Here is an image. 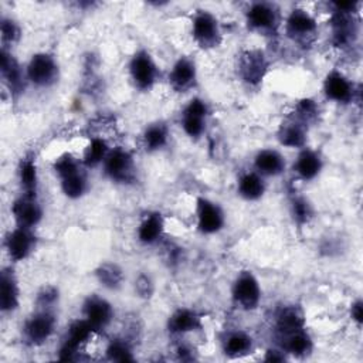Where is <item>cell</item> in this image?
<instances>
[{"instance_id":"1","label":"cell","mask_w":363,"mask_h":363,"mask_svg":"<svg viewBox=\"0 0 363 363\" xmlns=\"http://www.w3.org/2000/svg\"><path fill=\"white\" fill-rule=\"evenodd\" d=\"M54 170L61 179V189L69 199H79L86 191L88 183L78 162L71 155L60 156L54 163Z\"/></svg>"},{"instance_id":"2","label":"cell","mask_w":363,"mask_h":363,"mask_svg":"<svg viewBox=\"0 0 363 363\" xmlns=\"http://www.w3.org/2000/svg\"><path fill=\"white\" fill-rule=\"evenodd\" d=\"M27 79L37 86H50L58 78V65L52 55L47 52L34 54L27 65Z\"/></svg>"},{"instance_id":"3","label":"cell","mask_w":363,"mask_h":363,"mask_svg":"<svg viewBox=\"0 0 363 363\" xmlns=\"http://www.w3.org/2000/svg\"><path fill=\"white\" fill-rule=\"evenodd\" d=\"M193 37L201 48L217 47L221 41L220 27L217 18L206 11L200 10L193 18Z\"/></svg>"},{"instance_id":"4","label":"cell","mask_w":363,"mask_h":363,"mask_svg":"<svg viewBox=\"0 0 363 363\" xmlns=\"http://www.w3.org/2000/svg\"><path fill=\"white\" fill-rule=\"evenodd\" d=\"M129 71H130V77L135 86L142 91L150 89L156 82V77H157L156 64L150 57V54L145 50L138 51L132 57L129 64Z\"/></svg>"},{"instance_id":"5","label":"cell","mask_w":363,"mask_h":363,"mask_svg":"<svg viewBox=\"0 0 363 363\" xmlns=\"http://www.w3.org/2000/svg\"><path fill=\"white\" fill-rule=\"evenodd\" d=\"M233 298L242 309H255L261 299V288L251 271H242L233 285Z\"/></svg>"},{"instance_id":"6","label":"cell","mask_w":363,"mask_h":363,"mask_svg":"<svg viewBox=\"0 0 363 363\" xmlns=\"http://www.w3.org/2000/svg\"><path fill=\"white\" fill-rule=\"evenodd\" d=\"M105 173L115 182L128 183L135 176V164L129 152L123 149L109 150L104 160Z\"/></svg>"},{"instance_id":"7","label":"cell","mask_w":363,"mask_h":363,"mask_svg":"<svg viewBox=\"0 0 363 363\" xmlns=\"http://www.w3.org/2000/svg\"><path fill=\"white\" fill-rule=\"evenodd\" d=\"M245 17L250 28L261 33L275 31L279 24V13L275 6L269 3H252Z\"/></svg>"},{"instance_id":"8","label":"cell","mask_w":363,"mask_h":363,"mask_svg":"<svg viewBox=\"0 0 363 363\" xmlns=\"http://www.w3.org/2000/svg\"><path fill=\"white\" fill-rule=\"evenodd\" d=\"M55 318L48 311H40L33 315L24 325V336L31 345H40L45 342L54 332Z\"/></svg>"},{"instance_id":"9","label":"cell","mask_w":363,"mask_h":363,"mask_svg":"<svg viewBox=\"0 0 363 363\" xmlns=\"http://www.w3.org/2000/svg\"><path fill=\"white\" fill-rule=\"evenodd\" d=\"M94 330L95 329L91 326V323L86 319L74 320L69 325L67 339L60 349V360H71L77 353L78 347L91 337Z\"/></svg>"},{"instance_id":"10","label":"cell","mask_w":363,"mask_h":363,"mask_svg":"<svg viewBox=\"0 0 363 363\" xmlns=\"http://www.w3.org/2000/svg\"><path fill=\"white\" fill-rule=\"evenodd\" d=\"M35 247V237L31 233V228L17 225L13 231L9 233L6 238V250L11 259L20 261L30 255Z\"/></svg>"},{"instance_id":"11","label":"cell","mask_w":363,"mask_h":363,"mask_svg":"<svg viewBox=\"0 0 363 363\" xmlns=\"http://www.w3.org/2000/svg\"><path fill=\"white\" fill-rule=\"evenodd\" d=\"M11 211L17 224L28 228L37 225L43 216V210L35 199V194H28V193H23V196H20L13 203Z\"/></svg>"},{"instance_id":"12","label":"cell","mask_w":363,"mask_h":363,"mask_svg":"<svg viewBox=\"0 0 363 363\" xmlns=\"http://www.w3.org/2000/svg\"><path fill=\"white\" fill-rule=\"evenodd\" d=\"M207 113H208V108L203 99L200 98L191 99L189 105L184 108L182 115V126L184 132L191 138L200 136L206 128Z\"/></svg>"},{"instance_id":"13","label":"cell","mask_w":363,"mask_h":363,"mask_svg":"<svg viewBox=\"0 0 363 363\" xmlns=\"http://www.w3.org/2000/svg\"><path fill=\"white\" fill-rule=\"evenodd\" d=\"M268 69V61L262 51L250 50L245 51L240 61V72L245 82L251 85H257L265 77Z\"/></svg>"},{"instance_id":"14","label":"cell","mask_w":363,"mask_h":363,"mask_svg":"<svg viewBox=\"0 0 363 363\" xmlns=\"http://www.w3.org/2000/svg\"><path fill=\"white\" fill-rule=\"evenodd\" d=\"M224 224V214L221 208L207 200L199 199L197 201V227L203 234H213L221 230Z\"/></svg>"},{"instance_id":"15","label":"cell","mask_w":363,"mask_h":363,"mask_svg":"<svg viewBox=\"0 0 363 363\" xmlns=\"http://www.w3.org/2000/svg\"><path fill=\"white\" fill-rule=\"evenodd\" d=\"M354 11H337L332 17V33L333 41L337 47H345L353 43L357 35V26L353 18Z\"/></svg>"},{"instance_id":"16","label":"cell","mask_w":363,"mask_h":363,"mask_svg":"<svg viewBox=\"0 0 363 363\" xmlns=\"http://www.w3.org/2000/svg\"><path fill=\"white\" fill-rule=\"evenodd\" d=\"M84 315L91 326L98 330L104 329L111 322L113 318V309L108 301L92 295L84 303Z\"/></svg>"},{"instance_id":"17","label":"cell","mask_w":363,"mask_h":363,"mask_svg":"<svg viewBox=\"0 0 363 363\" xmlns=\"http://www.w3.org/2000/svg\"><path fill=\"white\" fill-rule=\"evenodd\" d=\"M196 78H197V72H196L194 62L187 57H180L174 62L170 71L169 82L172 88L176 89L177 92H186L194 85Z\"/></svg>"},{"instance_id":"18","label":"cell","mask_w":363,"mask_h":363,"mask_svg":"<svg viewBox=\"0 0 363 363\" xmlns=\"http://www.w3.org/2000/svg\"><path fill=\"white\" fill-rule=\"evenodd\" d=\"M286 31L294 40H305L316 31L315 18L302 9H295L286 18Z\"/></svg>"},{"instance_id":"19","label":"cell","mask_w":363,"mask_h":363,"mask_svg":"<svg viewBox=\"0 0 363 363\" xmlns=\"http://www.w3.org/2000/svg\"><path fill=\"white\" fill-rule=\"evenodd\" d=\"M323 89L326 96L332 101L347 104L353 99V85L343 74L337 71H332L330 74H328L323 84Z\"/></svg>"},{"instance_id":"20","label":"cell","mask_w":363,"mask_h":363,"mask_svg":"<svg viewBox=\"0 0 363 363\" xmlns=\"http://www.w3.org/2000/svg\"><path fill=\"white\" fill-rule=\"evenodd\" d=\"M0 60H1L0 71H1V77H3L4 82L7 84V86L10 88V91L13 94L21 92L24 88V75L21 72L18 62L11 55V52H9L4 47L1 50Z\"/></svg>"},{"instance_id":"21","label":"cell","mask_w":363,"mask_h":363,"mask_svg":"<svg viewBox=\"0 0 363 363\" xmlns=\"http://www.w3.org/2000/svg\"><path fill=\"white\" fill-rule=\"evenodd\" d=\"M18 305L17 279L11 269L4 268L0 275V308L3 312H11Z\"/></svg>"},{"instance_id":"22","label":"cell","mask_w":363,"mask_h":363,"mask_svg":"<svg viewBox=\"0 0 363 363\" xmlns=\"http://www.w3.org/2000/svg\"><path fill=\"white\" fill-rule=\"evenodd\" d=\"M258 174L262 176H278L285 169V160L282 155L274 149L259 150L254 160Z\"/></svg>"},{"instance_id":"23","label":"cell","mask_w":363,"mask_h":363,"mask_svg":"<svg viewBox=\"0 0 363 363\" xmlns=\"http://www.w3.org/2000/svg\"><path fill=\"white\" fill-rule=\"evenodd\" d=\"M305 329V318L298 306H286L277 316V332L279 337Z\"/></svg>"},{"instance_id":"24","label":"cell","mask_w":363,"mask_h":363,"mask_svg":"<svg viewBox=\"0 0 363 363\" xmlns=\"http://www.w3.org/2000/svg\"><path fill=\"white\" fill-rule=\"evenodd\" d=\"M320 169H322V159L316 152L309 149H303L298 155L296 162L294 164V170L303 180L315 179L319 174Z\"/></svg>"},{"instance_id":"25","label":"cell","mask_w":363,"mask_h":363,"mask_svg":"<svg viewBox=\"0 0 363 363\" xmlns=\"http://www.w3.org/2000/svg\"><path fill=\"white\" fill-rule=\"evenodd\" d=\"M201 328V318L191 309H177L169 318V330L173 333H186Z\"/></svg>"},{"instance_id":"26","label":"cell","mask_w":363,"mask_h":363,"mask_svg":"<svg viewBox=\"0 0 363 363\" xmlns=\"http://www.w3.org/2000/svg\"><path fill=\"white\" fill-rule=\"evenodd\" d=\"M281 340H282V347L286 350V353H291L294 356H305L312 349V340L309 335L305 332V329L282 336Z\"/></svg>"},{"instance_id":"27","label":"cell","mask_w":363,"mask_h":363,"mask_svg":"<svg viewBox=\"0 0 363 363\" xmlns=\"http://www.w3.org/2000/svg\"><path fill=\"white\" fill-rule=\"evenodd\" d=\"M162 233H163V218L159 213H152L139 225L138 237H139V241L143 244H153L160 238Z\"/></svg>"},{"instance_id":"28","label":"cell","mask_w":363,"mask_h":363,"mask_svg":"<svg viewBox=\"0 0 363 363\" xmlns=\"http://www.w3.org/2000/svg\"><path fill=\"white\" fill-rule=\"evenodd\" d=\"M265 191V183L258 173H245L238 182V193L245 200H258Z\"/></svg>"},{"instance_id":"29","label":"cell","mask_w":363,"mask_h":363,"mask_svg":"<svg viewBox=\"0 0 363 363\" xmlns=\"http://www.w3.org/2000/svg\"><path fill=\"white\" fill-rule=\"evenodd\" d=\"M279 142L288 147H302L306 143V130L301 122H289L282 125L278 133Z\"/></svg>"},{"instance_id":"30","label":"cell","mask_w":363,"mask_h":363,"mask_svg":"<svg viewBox=\"0 0 363 363\" xmlns=\"http://www.w3.org/2000/svg\"><path fill=\"white\" fill-rule=\"evenodd\" d=\"M252 347V339L241 330L233 332L224 340V352L230 357H238L247 354Z\"/></svg>"},{"instance_id":"31","label":"cell","mask_w":363,"mask_h":363,"mask_svg":"<svg viewBox=\"0 0 363 363\" xmlns=\"http://www.w3.org/2000/svg\"><path fill=\"white\" fill-rule=\"evenodd\" d=\"M18 177L24 193L35 194L37 190V167L33 157H24L20 163Z\"/></svg>"},{"instance_id":"32","label":"cell","mask_w":363,"mask_h":363,"mask_svg":"<svg viewBox=\"0 0 363 363\" xmlns=\"http://www.w3.org/2000/svg\"><path fill=\"white\" fill-rule=\"evenodd\" d=\"M95 274H96V278L99 279V282L105 288H109V289L119 288L123 281L122 269L116 264H112V262L101 264Z\"/></svg>"},{"instance_id":"33","label":"cell","mask_w":363,"mask_h":363,"mask_svg":"<svg viewBox=\"0 0 363 363\" xmlns=\"http://www.w3.org/2000/svg\"><path fill=\"white\" fill-rule=\"evenodd\" d=\"M167 128L163 123H153L143 133V143L147 150H159L167 142Z\"/></svg>"},{"instance_id":"34","label":"cell","mask_w":363,"mask_h":363,"mask_svg":"<svg viewBox=\"0 0 363 363\" xmlns=\"http://www.w3.org/2000/svg\"><path fill=\"white\" fill-rule=\"evenodd\" d=\"M108 153H109V149L106 142L101 138H95L91 140V143L88 145L84 153V163L88 167H94L101 162H104Z\"/></svg>"},{"instance_id":"35","label":"cell","mask_w":363,"mask_h":363,"mask_svg":"<svg viewBox=\"0 0 363 363\" xmlns=\"http://www.w3.org/2000/svg\"><path fill=\"white\" fill-rule=\"evenodd\" d=\"M106 356L115 362H132L133 354L129 345L125 340L115 339L106 347Z\"/></svg>"},{"instance_id":"36","label":"cell","mask_w":363,"mask_h":363,"mask_svg":"<svg viewBox=\"0 0 363 363\" xmlns=\"http://www.w3.org/2000/svg\"><path fill=\"white\" fill-rule=\"evenodd\" d=\"M292 213L295 220L299 224H303L312 217V207L303 197H298L292 203Z\"/></svg>"},{"instance_id":"37","label":"cell","mask_w":363,"mask_h":363,"mask_svg":"<svg viewBox=\"0 0 363 363\" xmlns=\"http://www.w3.org/2000/svg\"><path fill=\"white\" fill-rule=\"evenodd\" d=\"M20 35L18 26L11 18H1V40L3 43H14Z\"/></svg>"},{"instance_id":"38","label":"cell","mask_w":363,"mask_h":363,"mask_svg":"<svg viewBox=\"0 0 363 363\" xmlns=\"http://www.w3.org/2000/svg\"><path fill=\"white\" fill-rule=\"evenodd\" d=\"M298 116L301 118L302 122H308L311 119H313L318 113V106L316 104L312 101V99H302L299 104H298Z\"/></svg>"},{"instance_id":"39","label":"cell","mask_w":363,"mask_h":363,"mask_svg":"<svg viewBox=\"0 0 363 363\" xmlns=\"http://www.w3.org/2000/svg\"><path fill=\"white\" fill-rule=\"evenodd\" d=\"M136 291L142 295V296H150L152 291H153V285L152 281L149 279V277L146 275H140L136 281Z\"/></svg>"},{"instance_id":"40","label":"cell","mask_w":363,"mask_h":363,"mask_svg":"<svg viewBox=\"0 0 363 363\" xmlns=\"http://www.w3.org/2000/svg\"><path fill=\"white\" fill-rule=\"evenodd\" d=\"M57 295H55V291L54 289H45L44 292H41L38 295V302L43 305V306H47L50 303H52L55 301Z\"/></svg>"},{"instance_id":"41","label":"cell","mask_w":363,"mask_h":363,"mask_svg":"<svg viewBox=\"0 0 363 363\" xmlns=\"http://www.w3.org/2000/svg\"><path fill=\"white\" fill-rule=\"evenodd\" d=\"M350 313H352L353 320H356V322L360 325L362 320H363V303H362V301H356V302L352 305Z\"/></svg>"},{"instance_id":"42","label":"cell","mask_w":363,"mask_h":363,"mask_svg":"<svg viewBox=\"0 0 363 363\" xmlns=\"http://www.w3.org/2000/svg\"><path fill=\"white\" fill-rule=\"evenodd\" d=\"M265 360L267 362H282V360H285V356L279 350H268Z\"/></svg>"}]
</instances>
